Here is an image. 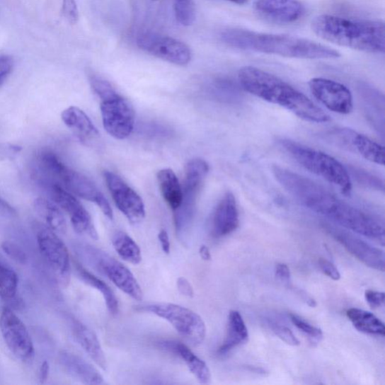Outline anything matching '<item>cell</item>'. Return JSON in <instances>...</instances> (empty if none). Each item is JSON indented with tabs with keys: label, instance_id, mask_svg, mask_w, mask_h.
Instances as JSON below:
<instances>
[{
	"label": "cell",
	"instance_id": "20",
	"mask_svg": "<svg viewBox=\"0 0 385 385\" xmlns=\"http://www.w3.org/2000/svg\"><path fill=\"white\" fill-rule=\"evenodd\" d=\"M64 123L74 132L84 146L98 147L100 142V134L92 123L89 117L79 108L71 106L62 115Z\"/></svg>",
	"mask_w": 385,
	"mask_h": 385
},
{
	"label": "cell",
	"instance_id": "4",
	"mask_svg": "<svg viewBox=\"0 0 385 385\" xmlns=\"http://www.w3.org/2000/svg\"><path fill=\"white\" fill-rule=\"evenodd\" d=\"M311 28L319 38L336 45L371 54L385 50V28L381 21L321 15L312 20Z\"/></svg>",
	"mask_w": 385,
	"mask_h": 385
},
{
	"label": "cell",
	"instance_id": "26",
	"mask_svg": "<svg viewBox=\"0 0 385 385\" xmlns=\"http://www.w3.org/2000/svg\"><path fill=\"white\" fill-rule=\"evenodd\" d=\"M161 194L168 206L175 211L183 200V189L171 168H163L156 174Z\"/></svg>",
	"mask_w": 385,
	"mask_h": 385
},
{
	"label": "cell",
	"instance_id": "36",
	"mask_svg": "<svg viewBox=\"0 0 385 385\" xmlns=\"http://www.w3.org/2000/svg\"><path fill=\"white\" fill-rule=\"evenodd\" d=\"M63 16L72 25L76 24L79 20V11L76 0H63Z\"/></svg>",
	"mask_w": 385,
	"mask_h": 385
},
{
	"label": "cell",
	"instance_id": "34",
	"mask_svg": "<svg viewBox=\"0 0 385 385\" xmlns=\"http://www.w3.org/2000/svg\"><path fill=\"white\" fill-rule=\"evenodd\" d=\"M2 249L11 260L16 262L24 264L28 260L27 255L18 246L10 242L3 243Z\"/></svg>",
	"mask_w": 385,
	"mask_h": 385
},
{
	"label": "cell",
	"instance_id": "17",
	"mask_svg": "<svg viewBox=\"0 0 385 385\" xmlns=\"http://www.w3.org/2000/svg\"><path fill=\"white\" fill-rule=\"evenodd\" d=\"M47 187L53 202L69 214L74 230L78 234H87L92 239H98L91 217L82 204L62 186L51 184Z\"/></svg>",
	"mask_w": 385,
	"mask_h": 385
},
{
	"label": "cell",
	"instance_id": "41",
	"mask_svg": "<svg viewBox=\"0 0 385 385\" xmlns=\"http://www.w3.org/2000/svg\"><path fill=\"white\" fill-rule=\"evenodd\" d=\"M275 276L281 282L287 283L291 279L290 269L288 268L286 264H276Z\"/></svg>",
	"mask_w": 385,
	"mask_h": 385
},
{
	"label": "cell",
	"instance_id": "10",
	"mask_svg": "<svg viewBox=\"0 0 385 385\" xmlns=\"http://www.w3.org/2000/svg\"><path fill=\"white\" fill-rule=\"evenodd\" d=\"M41 255L60 283L66 285L70 279V258L63 241L50 227L41 223L34 225Z\"/></svg>",
	"mask_w": 385,
	"mask_h": 385
},
{
	"label": "cell",
	"instance_id": "12",
	"mask_svg": "<svg viewBox=\"0 0 385 385\" xmlns=\"http://www.w3.org/2000/svg\"><path fill=\"white\" fill-rule=\"evenodd\" d=\"M137 43L140 50L164 62L182 67L190 62L192 54L189 47L171 36L144 32L137 36Z\"/></svg>",
	"mask_w": 385,
	"mask_h": 385
},
{
	"label": "cell",
	"instance_id": "9",
	"mask_svg": "<svg viewBox=\"0 0 385 385\" xmlns=\"http://www.w3.org/2000/svg\"><path fill=\"white\" fill-rule=\"evenodd\" d=\"M78 252L84 261L106 276L120 291L135 300L142 299L143 293L139 282L122 263L103 251L86 244L79 246Z\"/></svg>",
	"mask_w": 385,
	"mask_h": 385
},
{
	"label": "cell",
	"instance_id": "38",
	"mask_svg": "<svg viewBox=\"0 0 385 385\" xmlns=\"http://www.w3.org/2000/svg\"><path fill=\"white\" fill-rule=\"evenodd\" d=\"M319 266L322 272L333 281H339L341 275L334 265L329 260L323 258L319 260Z\"/></svg>",
	"mask_w": 385,
	"mask_h": 385
},
{
	"label": "cell",
	"instance_id": "31",
	"mask_svg": "<svg viewBox=\"0 0 385 385\" xmlns=\"http://www.w3.org/2000/svg\"><path fill=\"white\" fill-rule=\"evenodd\" d=\"M18 286L17 273L0 263V297L8 304L17 298Z\"/></svg>",
	"mask_w": 385,
	"mask_h": 385
},
{
	"label": "cell",
	"instance_id": "33",
	"mask_svg": "<svg viewBox=\"0 0 385 385\" xmlns=\"http://www.w3.org/2000/svg\"><path fill=\"white\" fill-rule=\"evenodd\" d=\"M290 317L292 323L295 325V327L308 335L309 338L317 341L322 339L323 333L321 329L313 326V325L310 324L309 322L294 314H292Z\"/></svg>",
	"mask_w": 385,
	"mask_h": 385
},
{
	"label": "cell",
	"instance_id": "1",
	"mask_svg": "<svg viewBox=\"0 0 385 385\" xmlns=\"http://www.w3.org/2000/svg\"><path fill=\"white\" fill-rule=\"evenodd\" d=\"M272 173L280 185L303 206L355 233L384 245V226L372 216L336 197L305 176L275 165Z\"/></svg>",
	"mask_w": 385,
	"mask_h": 385
},
{
	"label": "cell",
	"instance_id": "23",
	"mask_svg": "<svg viewBox=\"0 0 385 385\" xmlns=\"http://www.w3.org/2000/svg\"><path fill=\"white\" fill-rule=\"evenodd\" d=\"M71 329L75 338L83 350L102 369H107V361L101 344L95 333L86 324L76 319L71 320Z\"/></svg>",
	"mask_w": 385,
	"mask_h": 385
},
{
	"label": "cell",
	"instance_id": "14",
	"mask_svg": "<svg viewBox=\"0 0 385 385\" xmlns=\"http://www.w3.org/2000/svg\"><path fill=\"white\" fill-rule=\"evenodd\" d=\"M0 331L11 353L23 361L31 359L34 347L28 330L8 307H5L0 315Z\"/></svg>",
	"mask_w": 385,
	"mask_h": 385
},
{
	"label": "cell",
	"instance_id": "8",
	"mask_svg": "<svg viewBox=\"0 0 385 385\" xmlns=\"http://www.w3.org/2000/svg\"><path fill=\"white\" fill-rule=\"evenodd\" d=\"M136 309L166 320L192 345L197 346L206 338V323L197 313L188 308L173 304L159 303L139 306Z\"/></svg>",
	"mask_w": 385,
	"mask_h": 385
},
{
	"label": "cell",
	"instance_id": "11",
	"mask_svg": "<svg viewBox=\"0 0 385 385\" xmlns=\"http://www.w3.org/2000/svg\"><path fill=\"white\" fill-rule=\"evenodd\" d=\"M100 110L104 129L117 139L127 138L134 130L135 111L130 102L117 92L101 100Z\"/></svg>",
	"mask_w": 385,
	"mask_h": 385
},
{
	"label": "cell",
	"instance_id": "44",
	"mask_svg": "<svg viewBox=\"0 0 385 385\" xmlns=\"http://www.w3.org/2000/svg\"><path fill=\"white\" fill-rule=\"evenodd\" d=\"M199 253L201 258L203 260L208 261L212 259L211 252L209 251V248L207 246H201L199 249Z\"/></svg>",
	"mask_w": 385,
	"mask_h": 385
},
{
	"label": "cell",
	"instance_id": "21",
	"mask_svg": "<svg viewBox=\"0 0 385 385\" xmlns=\"http://www.w3.org/2000/svg\"><path fill=\"white\" fill-rule=\"evenodd\" d=\"M159 345L163 350L182 359L200 383H210L212 376L208 365L192 352L185 344L176 340H163L159 342Z\"/></svg>",
	"mask_w": 385,
	"mask_h": 385
},
{
	"label": "cell",
	"instance_id": "29",
	"mask_svg": "<svg viewBox=\"0 0 385 385\" xmlns=\"http://www.w3.org/2000/svg\"><path fill=\"white\" fill-rule=\"evenodd\" d=\"M34 209L52 231L59 234L66 233L67 222L62 212L56 203L38 198L34 202Z\"/></svg>",
	"mask_w": 385,
	"mask_h": 385
},
{
	"label": "cell",
	"instance_id": "25",
	"mask_svg": "<svg viewBox=\"0 0 385 385\" xmlns=\"http://www.w3.org/2000/svg\"><path fill=\"white\" fill-rule=\"evenodd\" d=\"M248 331L242 316L238 311H231L228 317L226 335L218 354L226 355L234 348L248 342Z\"/></svg>",
	"mask_w": 385,
	"mask_h": 385
},
{
	"label": "cell",
	"instance_id": "18",
	"mask_svg": "<svg viewBox=\"0 0 385 385\" xmlns=\"http://www.w3.org/2000/svg\"><path fill=\"white\" fill-rule=\"evenodd\" d=\"M255 9L261 17L278 23L297 22L306 12L299 0H256Z\"/></svg>",
	"mask_w": 385,
	"mask_h": 385
},
{
	"label": "cell",
	"instance_id": "2",
	"mask_svg": "<svg viewBox=\"0 0 385 385\" xmlns=\"http://www.w3.org/2000/svg\"><path fill=\"white\" fill-rule=\"evenodd\" d=\"M240 86L263 100L279 105L297 117L312 123H326L330 116L302 92L270 72L255 67L241 68Z\"/></svg>",
	"mask_w": 385,
	"mask_h": 385
},
{
	"label": "cell",
	"instance_id": "16",
	"mask_svg": "<svg viewBox=\"0 0 385 385\" xmlns=\"http://www.w3.org/2000/svg\"><path fill=\"white\" fill-rule=\"evenodd\" d=\"M323 228L352 255L367 267L378 271H384L385 257L382 250L372 246L352 234L341 230L340 228L331 224H324Z\"/></svg>",
	"mask_w": 385,
	"mask_h": 385
},
{
	"label": "cell",
	"instance_id": "46",
	"mask_svg": "<svg viewBox=\"0 0 385 385\" xmlns=\"http://www.w3.org/2000/svg\"><path fill=\"white\" fill-rule=\"evenodd\" d=\"M152 1H158V0H152Z\"/></svg>",
	"mask_w": 385,
	"mask_h": 385
},
{
	"label": "cell",
	"instance_id": "39",
	"mask_svg": "<svg viewBox=\"0 0 385 385\" xmlns=\"http://www.w3.org/2000/svg\"><path fill=\"white\" fill-rule=\"evenodd\" d=\"M365 298L369 306L373 309H379L384 305V293L372 290L365 292Z\"/></svg>",
	"mask_w": 385,
	"mask_h": 385
},
{
	"label": "cell",
	"instance_id": "43",
	"mask_svg": "<svg viewBox=\"0 0 385 385\" xmlns=\"http://www.w3.org/2000/svg\"><path fill=\"white\" fill-rule=\"evenodd\" d=\"M48 374H50V364L47 361H44L40 370V380L41 384H45L47 380Z\"/></svg>",
	"mask_w": 385,
	"mask_h": 385
},
{
	"label": "cell",
	"instance_id": "24",
	"mask_svg": "<svg viewBox=\"0 0 385 385\" xmlns=\"http://www.w3.org/2000/svg\"><path fill=\"white\" fill-rule=\"evenodd\" d=\"M60 360L69 374L83 384H104L100 372L76 355L64 352L60 356Z\"/></svg>",
	"mask_w": 385,
	"mask_h": 385
},
{
	"label": "cell",
	"instance_id": "13",
	"mask_svg": "<svg viewBox=\"0 0 385 385\" xmlns=\"http://www.w3.org/2000/svg\"><path fill=\"white\" fill-rule=\"evenodd\" d=\"M104 178L117 209L131 224L141 223L146 217V209L137 192L113 172L105 171Z\"/></svg>",
	"mask_w": 385,
	"mask_h": 385
},
{
	"label": "cell",
	"instance_id": "22",
	"mask_svg": "<svg viewBox=\"0 0 385 385\" xmlns=\"http://www.w3.org/2000/svg\"><path fill=\"white\" fill-rule=\"evenodd\" d=\"M342 142L356 151L366 160L378 165L384 164V147L365 135L352 130H340Z\"/></svg>",
	"mask_w": 385,
	"mask_h": 385
},
{
	"label": "cell",
	"instance_id": "42",
	"mask_svg": "<svg viewBox=\"0 0 385 385\" xmlns=\"http://www.w3.org/2000/svg\"><path fill=\"white\" fill-rule=\"evenodd\" d=\"M159 239L165 254H170L171 249L170 237H168V233L165 230H161L159 234Z\"/></svg>",
	"mask_w": 385,
	"mask_h": 385
},
{
	"label": "cell",
	"instance_id": "40",
	"mask_svg": "<svg viewBox=\"0 0 385 385\" xmlns=\"http://www.w3.org/2000/svg\"><path fill=\"white\" fill-rule=\"evenodd\" d=\"M177 287L178 292L185 297H192L195 296L194 288L184 277H180L178 279Z\"/></svg>",
	"mask_w": 385,
	"mask_h": 385
},
{
	"label": "cell",
	"instance_id": "15",
	"mask_svg": "<svg viewBox=\"0 0 385 385\" xmlns=\"http://www.w3.org/2000/svg\"><path fill=\"white\" fill-rule=\"evenodd\" d=\"M311 93L331 112L347 115L353 110L352 94L344 84L324 78H314L309 81Z\"/></svg>",
	"mask_w": 385,
	"mask_h": 385
},
{
	"label": "cell",
	"instance_id": "19",
	"mask_svg": "<svg viewBox=\"0 0 385 385\" xmlns=\"http://www.w3.org/2000/svg\"><path fill=\"white\" fill-rule=\"evenodd\" d=\"M239 224V214L236 198L228 191L214 211L211 221V234L222 238L234 233Z\"/></svg>",
	"mask_w": 385,
	"mask_h": 385
},
{
	"label": "cell",
	"instance_id": "5",
	"mask_svg": "<svg viewBox=\"0 0 385 385\" xmlns=\"http://www.w3.org/2000/svg\"><path fill=\"white\" fill-rule=\"evenodd\" d=\"M38 166L47 185L57 184L72 194L96 203L108 219L113 220V209L102 192L89 178L67 166L54 153H42Z\"/></svg>",
	"mask_w": 385,
	"mask_h": 385
},
{
	"label": "cell",
	"instance_id": "28",
	"mask_svg": "<svg viewBox=\"0 0 385 385\" xmlns=\"http://www.w3.org/2000/svg\"><path fill=\"white\" fill-rule=\"evenodd\" d=\"M346 316L360 332L381 336L385 334L384 323L369 311L352 308L346 311Z\"/></svg>",
	"mask_w": 385,
	"mask_h": 385
},
{
	"label": "cell",
	"instance_id": "30",
	"mask_svg": "<svg viewBox=\"0 0 385 385\" xmlns=\"http://www.w3.org/2000/svg\"><path fill=\"white\" fill-rule=\"evenodd\" d=\"M113 245L120 258L137 265L142 261V252L135 241L123 231L117 232L113 237Z\"/></svg>",
	"mask_w": 385,
	"mask_h": 385
},
{
	"label": "cell",
	"instance_id": "27",
	"mask_svg": "<svg viewBox=\"0 0 385 385\" xmlns=\"http://www.w3.org/2000/svg\"><path fill=\"white\" fill-rule=\"evenodd\" d=\"M76 272L79 278L86 284L100 292L105 300L106 307L112 315L116 316L119 312L118 300L111 287L103 281L84 268L77 261H74Z\"/></svg>",
	"mask_w": 385,
	"mask_h": 385
},
{
	"label": "cell",
	"instance_id": "35",
	"mask_svg": "<svg viewBox=\"0 0 385 385\" xmlns=\"http://www.w3.org/2000/svg\"><path fill=\"white\" fill-rule=\"evenodd\" d=\"M271 327L277 336H279V338L287 345L292 346H298L300 345L299 341L290 329L275 323H272Z\"/></svg>",
	"mask_w": 385,
	"mask_h": 385
},
{
	"label": "cell",
	"instance_id": "3",
	"mask_svg": "<svg viewBox=\"0 0 385 385\" xmlns=\"http://www.w3.org/2000/svg\"><path fill=\"white\" fill-rule=\"evenodd\" d=\"M221 39L226 45L238 50L285 57L327 59H336L341 56L338 51L333 50L331 47L285 34L230 29L222 33Z\"/></svg>",
	"mask_w": 385,
	"mask_h": 385
},
{
	"label": "cell",
	"instance_id": "7",
	"mask_svg": "<svg viewBox=\"0 0 385 385\" xmlns=\"http://www.w3.org/2000/svg\"><path fill=\"white\" fill-rule=\"evenodd\" d=\"M209 171L208 163L202 159H192L185 166L183 200L174 211L176 230L180 240L188 234L195 218L197 197Z\"/></svg>",
	"mask_w": 385,
	"mask_h": 385
},
{
	"label": "cell",
	"instance_id": "37",
	"mask_svg": "<svg viewBox=\"0 0 385 385\" xmlns=\"http://www.w3.org/2000/svg\"><path fill=\"white\" fill-rule=\"evenodd\" d=\"M14 67V59L11 56L0 57V86L11 74Z\"/></svg>",
	"mask_w": 385,
	"mask_h": 385
},
{
	"label": "cell",
	"instance_id": "32",
	"mask_svg": "<svg viewBox=\"0 0 385 385\" xmlns=\"http://www.w3.org/2000/svg\"><path fill=\"white\" fill-rule=\"evenodd\" d=\"M176 20L183 26L188 27L194 23L196 10L194 0H174Z\"/></svg>",
	"mask_w": 385,
	"mask_h": 385
},
{
	"label": "cell",
	"instance_id": "6",
	"mask_svg": "<svg viewBox=\"0 0 385 385\" xmlns=\"http://www.w3.org/2000/svg\"><path fill=\"white\" fill-rule=\"evenodd\" d=\"M281 146L306 170L338 188L342 194L349 196L352 183L346 168L332 156L309 148L295 141L282 139Z\"/></svg>",
	"mask_w": 385,
	"mask_h": 385
},
{
	"label": "cell",
	"instance_id": "45",
	"mask_svg": "<svg viewBox=\"0 0 385 385\" xmlns=\"http://www.w3.org/2000/svg\"><path fill=\"white\" fill-rule=\"evenodd\" d=\"M226 1L231 2L233 4H237V5H245L247 4L249 0H226Z\"/></svg>",
	"mask_w": 385,
	"mask_h": 385
}]
</instances>
